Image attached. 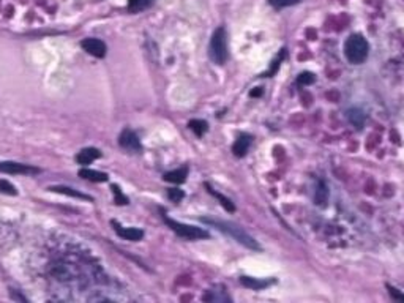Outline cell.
I'll list each match as a JSON object with an SVG mask.
<instances>
[{
    "mask_svg": "<svg viewBox=\"0 0 404 303\" xmlns=\"http://www.w3.org/2000/svg\"><path fill=\"white\" fill-rule=\"evenodd\" d=\"M251 146V136L248 134H241L238 136V139L234 142V146H232V152L235 156H245L248 149Z\"/></svg>",
    "mask_w": 404,
    "mask_h": 303,
    "instance_id": "8fae6325",
    "label": "cell"
},
{
    "mask_svg": "<svg viewBox=\"0 0 404 303\" xmlns=\"http://www.w3.org/2000/svg\"><path fill=\"white\" fill-rule=\"evenodd\" d=\"M314 199H316V202L320 204V205L324 204L326 199H327V188H326V185L322 183V182L319 183V188H317V191H316V198H314Z\"/></svg>",
    "mask_w": 404,
    "mask_h": 303,
    "instance_id": "ffe728a7",
    "label": "cell"
},
{
    "mask_svg": "<svg viewBox=\"0 0 404 303\" xmlns=\"http://www.w3.org/2000/svg\"><path fill=\"white\" fill-rule=\"evenodd\" d=\"M205 188H207V191H208V193H210V195H212V196H215V198H217V199L220 201V204H221V205L224 207V209H226V210H228V212H234V210H235V205H234V202H232V201H231L229 198H226V196H223L221 193H218V191H215V189H213L212 186H210V185H207V183H205Z\"/></svg>",
    "mask_w": 404,
    "mask_h": 303,
    "instance_id": "9a60e30c",
    "label": "cell"
},
{
    "mask_svg": "<svg viewBox=\"0 0 404 303\" xmlns=\"http://www.w3.org/2000/svg\"><path fill=\"white\" fill-rule=\"evenodd\" d=\"M79 177H83L86 180H90V182H96V183H101V182H107V174L104 172H100V171H93V169H80L79 171Z\"/></svg>",
    "mask_w": 404,
    "mask_h": 303,
    "instance_id": "7c38bea8",
    "label": "cell"
},
{
    "mask_svg": "<svg viewBox=\"0 0 404 303\" xmlns=\"http://www.w3.org/2000/svg\"><path fill=\"white\" fill-rule=\"evenodd\" d=\"M101 156V152L98 149H93V147H87V149H83L77 155H76V161L79 164H90L92 161H95L96 158Z\"/></svg>",
    "mask_w": 404,
    "mask_h": 303,
    "instance_id": "9c48e42d",
    "label": "cell"
},
{
    "mask_svg": "<svg viewBox=\"0 0 404 303\" xmlns=\"http://www.w3.org/2000/svg\"><path fill=\"white\" fill-rule=\"evenodd\" d=\"M347 119H349V122L354 126H357V128H362L363 123H365V114L362 113L360 109H351V111H347Z\"/></svg>",
    "mask_w": 404,
    "mask_h": 303,
    "instance_id": "e0dca14e",
    "label": "cell"
},
{
    "mask_svg": "<svg viewBox=\"0 0 404 303\" xmlns=\"http://www.w3.org/2000/svg\"><path fill=\"white\" fill-rule=\"evenodd\" d=\"M119 144L128 152H141L142 150V146H141L136 133H133L131 130L122 131V134L119 136Z\"/></svg>",
    "mask_w": 404,
    "mask_h": 303,
    "instance_id": "5b68a950",
    "label": "cell"
},
{
    "mask_svg": "<svg viewBox=\"0 0 404 303\" xmlns=\"http://www.w3.org/2000/svg\"><path fill=\"white\" fill-rule=\"evenodd\" d=\"M205 301H215V303H221V301H231V297L226 294L223 286H215L210 291H207V294L204 295Z\"/></svg>",
    "mask_w": 404,
    "mask_h": 303,
    "instance_id": "30bf717a",
    "label": "cell"
},
{
    "mask_svg": "<svg viewBox=\"0 0 404 303\" xmlns=\"http://www.w3.org/2000/svg\"><path fill=\"white\" fill-rule=\"evenodd\" d=\"M112 193H114V196H116V202L117 204H128V199H126V196H123V193L122 191L119 189V186L117 185H112Z\"/></svg>",
    "mask_w": 404,
    "mask_h": 303,
    "instance_id": "cb8c5ba5",
    "label": "cell"
},
{
    "mask_svg": "<svg viewBox=\"0 0 404 303\" xmlns=\"http://www.w3.org/2000/svg\"><path fill=\"white\" fill-rule=\"evenodd\" d=\"M368 52H369V44L366 38H363L359 34L351 35L344 43V56L351 63H355V65L363 63L368 57Z\"/></svg>",
    "mask_w": 404,
    "mask_h": 303,
    "instance_id": "7a4b0ae2",
    "label": "cell"
},
{
    "mask_svg": "<svg viewBox=\"0 0 404 303\" xmlns=\"http://www.w3.org/2000/svg\"><path fill=\"white\" fill-rule=\"evenodd\" d=\"M300 0H268V4L275 8H284V7H290L299 4Z\"/></svg>",
    "mask_w": 404,
    "mask_h": 303,
    "instance_id": "7402d4cb",
    "label": "cell"
},
{
    "mask_svg": "<svg viewBox=\"0 0 404 303\" xmlns=\"http://www.w3.org/2000/svg\"><path fill=\"white\" fill-rule=\"evenodd\" d=\"M188 126L190 128L193 130L196 133V136H204V133L207 131V128H208V125H207V122H204V120H199V119H196V120H191L190 123H188Z\"/></svg>",
    "mask_w": 404,
    "mask_h": 303,
    "instance_id": "ac0fdd59",
    "label": "cell"
},
{
    "mask_svg": "<svg viewBox=\"0 0 404 303\" xmlns=\"http://www.w3.org/2000/svg\"><path fill=\"white\" fill-rule=\"evenodd\" d=\"M186 177H188V168L186 166L165 174V180L171 182V183H183L186 180Z\"/></svg>",
    "mask_w": 404,
    "mask_h": 303,
    "instance_id": "4fadbf2b",
    "label": "cell"
},
{
    "mask_svg": "<svg viewBox=\"0 0 404 303\" xmlns=\"http://www.w3.org/2000/svg\"><path fill=\"white\" fill-rule=\"evenodd\" d=\"M83 47H84V51L93 57H98V59H103L106 56V44L98 40V38H86L83 43Z\"/></svg>",
    "mask_w": 404,
    "mask_h": 303,
    "instance_id": "ba28073f",
    "label": "cell"
},
{
    "mask_svg": "<svg viewBox=\"0 0 404 303\" xmlns=\"http://www.w3.org/2000/svg\"><path fill=\"white\" fill-rule=\"evenodd\" d=\"M168 196L172 202H180L185 198V193L179 188H171V189H168Z\"/></svg>",
    "mask_w": 404,
    "mask_h": 303,
    "instance_id": "44dd1931",
    "label": "cell"
},
{
    "mask_svg": "<svg viewBox=\"0 0 404 303\" xmlns=\"http://www.w3.org/2000/svg\"><path fill=\"white\" fill-rule=\"evenodd\" d=\"M165 223L177 235L183 237V238H188V240H199V238H207L208 237V232L204 231L202 228H196V226H191V225H183V223H179L175 219L168 218L166 215H165Z\"/></svg>",
    "mask_w": 404,
    "mask_h": 303,
    "instance_id": "277c9868",
    "label": "cell"
},
{
    "mask_svg": "<svg viewBox=\"0 0 404 303\" xmlns=\"http://www.w3.org/2000/svg\"><path fill=\"white\" fill-rule=\"evenodd\" d=\"M208 56L217 65H224L228 60V40H226V30L223 27L213 32L208 44Z\"/></svg>",
    "mask_w": 404,
    "mask_h": 303,
    "instance_id": "3957f363",
    "label": "cell"
},
{
    "mask_svg": "<svg viewBox=\"0 0 404 303\" xmlns=\"http://www.w3.org/2000/svg\"><path fill=\"white\" fill-rule=\"evenodd\" d=\"M0 193H4V195H10V196H16L18 195V191H16V188L7 182V180H0Z\"/></svg>",
    "mask_w": 404,
    "mask_h": 303,
    "instance_id": "d6986e66",
    "label": "cell"
},
{
    "mask_svg": "<svg viewBox=\"0 0 404 303\" xmlns=\"http://www.w3.org/2000/svg\"><path fill=\"white\" fill-rule=\"evenodd\" d=\"M299 84H303V86H308V84H313L314 82V74L313 73H302L297 79Z\"/></svg>",
    "mask_w": 404,
    "mask_h": 303,
    "instance_id": "603a6c76",
    "label": "cell"
},
{
    "mask_svg": "<svg viewBox=\"0 0 404 303\" xmlns=\"http://www.w3.org/2000/svg\"><path fill=\"white\" fill-rule=\"evenodd\" d=\"M111 225L114 226V231L117 235H120L125 240H130V242H138L144 237V231L142 229H138V228H125V226H120L117 221L112 219Z\"/></svg>",
    "mask_w": 404,
    "mask_h": 303,
    "instance_id": "52a82bcc",
    "label": "cell"
},
{
    "mask_svg": "<svg viewBox=\"0 0 404 303\" xmlns=\"http://www.w3.org/2000/svg\"><path fill=\"white\" fill-rule=\"evenodd\" d=\"M54 193H59V195H65V196H70V198H76V199H86V201H92L90 196L84 195V193H79V191L73 189V188H68V186H51L49 188Z\"/></svg>",
    "mask_w": 404,
    "mask_h": 303,
    "instance_id": "5bb4252c",
    "label": "cell"
},
{
    "mask_svg": "<svg viewBox=\"0 0 404 303\" xmlns=\"http://www.w3.org/2000/svg\"><path fill=\"white\" fill-rule=\"evenodd\" d=\"M240 283L247 286L250 289H254V291H259V289H264L267 288L268 284H272V281H264V280H256V278H250V277H241L240 278Z\"/></svg>",
    "mask_w": 404,
    "mask_h": 303,
    "instance_id": "2e32d148",
    "label": "cell"
},
{
    "mask_svg": "<svg viewBox=\"0 0 404 303\" xmlns=\"http://www.w3.org/2000/svg\"><path fill=\"white\" fill-rule=\"evenodd\" d=\"M201 221L205 223V225H208V226L217 228L218 231H223L224 234H228L229 237L234 238V240H237L238 243H241V245L250 248V250H254V251L261 250V245L257 243L248 232H245L238 225H235V223L224 221V219H213V218H202Z\"/></svg>",
    "mask_w": 404,
    "mask_h": 303,
    "instance_id": "6da1fadb",
    "label": "cell"
},
{
    "mask_svg": "<svg viewBox=\"0 0 404 303\" xmlns=\"http://www.w3.org/2000/svg\"><path fill=\"white\" fill-rule=\"evenodd\" d=\"M0 172L24 175V174H37V172H40V169H37V168H32V166H27V164H22V163L4 161V163H0Z\"/></svg>",
    "mask_w": 404,
    "mask_h": 303,
    "instance_id": "8992f818",
    "label": "cell"
},
{
    "mask_svg": "<svg viewBox=\"0 0 404 303\" xmlns=\"http://www.w3.org/2000/svg\"><path fill=\"white\" fill-rule=\"evenodd\" d=\"M387 289H389V292H390V295H392L393 298H396V300H402V301H404V294H401L396 288H392V286H387Z\"/></svg>",
    "mask_w": 404,
    "mask_h": 303,
    "instance_id": "d4e9b609",
    "label": "cell"
}]
</instances>
